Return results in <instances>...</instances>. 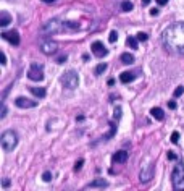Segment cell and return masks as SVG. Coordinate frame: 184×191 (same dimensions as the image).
Returning <instances> with one entry per match:
<instances>
[{
	"instance_id": "37",
	"label": "cell",
	"mask_w": 184,
	"mask_h": 191,
	"mask_svg": "<svg viewBox=\"0 0 184 191\" xmlns=\"http://www.w3.org/2000/svg\"><path fill=\"white\" fill-rule=\"evenodd\" d=\"M157 3H158V5H166L168 0H157Z\"/></svg>"
},
{
	"instance_id": "11",
	"label": "cell",
	"mask_w": 184,
	"mask_h": 191,
	"mask_svg": "<svg viewBox=\"0 0 184 191\" xmlns=\"http://www.w3.org/2000/svg\"><path fill=\"white\" fill-rule=\"evenodd\" d=\"M0 36H2L5 41H8L10 44H13V46H18V44H19V34H18V31H15V29L13 31H8V33H5V31H3Z\"/></svg>"
},
{
	"instance_id": "18",
	"label": "cell",
	"mask_w": 184,
	"mask_h": 191,
	"mask_svg": "<svg viewBox=\"0 0 184 191\" xmlns=\"http://www.w3.org/2000/svg\"><path fill=\"white\" fill-rule=\"evenodd\" d=\"M121 63H125V65H131V63H134V55L131 54H121Z\"/></svg>"
},
{
	"instance_id": "13",
	"label": "cell",
	"mask_w": 184,
	"mask_h": 191,
	"mask_svg": "<svg viewBox=\"0 0 184 191\" xmlns=\"http://www.w3.org/2000/svg\"><path fill=\"white\" fill-rule=\"evenodd\" d=\"M111 160H113L115 164H125V162L128 160V152L126 151H118V152L113 154Z\"/></svg>"
},
{
	"instance_id": "29",
	"label": "cell",
	"mask_w": 184,
	"mask_h": 191,
	"mask_svg": "<svg viewBox=\"0 0 184 191\" xmlns=\"http://www.w3.org/2000/svg\"><path fill=\"white\" fill-rule=\"evenodd\" d=\"M66 58H68V57H66V54L60 55V57L57 58V63H65V62H66Z\"/></svg>"
},
{
	"instance_id": "26",
	"label": "cell",
	"mask_w": 184,
	"mask_h": 191,
	"mask_svg": "<svg viewBox=\"0 0 184 191\" xmlns=\"http://www.w3.org/2000/svg\"><path fill=\"white\" fill-rule=\"evenodd\" d=\"M147 39H149V36H147L145 33H137V41H147Z\"/></svg>"
},
{
	"instance_id": "25",
	"label": "cell",
	"mask_w": 184,
	"mask_h": 191,
	"mask_svg": "<svg viewBox=\"0 0 184 191\" xmlns=\"http://www.w3.org/2000/svg\"><path fill=\"white\" fill-rule=\"evenodd\" d=\"M178 141H179V133H178V131H173V134H171V143H174V144H176Z\"/></svg>"
},
{
	"instance_id": "8",
	"label": "cell",
	"mask_w": 184,
	"mask_h": 191,
	"mask_svg": "<svg viewBox=\"0 0 184 191\" xmlns=\"http://www.w3.org/2000/svg\"><path fill=\"white\" fill-rule=\"evenodd\" d=\"M57 50H58L57 42L45 41V42H42V44H41V52H42V54H45V55H53V54H57Z\"/></svg>"
},
{
	"instance_id": "10",
	"label": "cell",
	"mask_w": 184,
	"mask_h": 191,
	"mask_svg": "<svg viewBox=\"0 0 184 191\" xmlns=\"http://www.w3.org/2000/svg\"><path fill=\"white\" fill-rule=\"evenodd\" d=\"M139 75V70H131V71H123L121 75H119V81L123 83V84H128V83L134 81L136 78H137Z\"/></svg>"
},
{
	"instance_id": "31",
	"label": "cell",
	"mask_w": 184,
	"mask_h": 191,
	"mask_svg": "<svg viewBox=\"0 0 184 191\" xmlns=\"http://www.w3.org/2000/svg\"><path fill=\"white\" fill-rule=\"evenodd\" d=\"M121 117V107H116L115 109V118H119Z\"/></svg>"
},
{
	"instance_id": "4",
	"label": "cell",
	"mask_w": 184,
	"mask_h": 191,
	"mask_svg": "<svg viewBox=\"0 0 184 191\" xmlns=\"http://www.w3.org/2000/svg\"><path fill=\"white\" fill-rule=\"evenodd\" d=\"M60 81H62L63 87H66V89L73 91L78 87L79 84V78H78V73H76L74 70H68L65 73L62 75V78H60Z\"/></svg>"
},
{
	"instance_id": "20",
	"label": "cell",
	"mask_w": 184,
	"mask_h": 191,
	"mask_svg": "<svg viewBox=\"0 0 184 191\" xmlns=\"http://www.w3.org/2000/svg\"><path fill=\"white\" fill-rule=\"evenodd\" d=\"M134 8V5H133V2H129V0H125V2L121 3V10L123 11H131Z\"/></svg>"
},
{
	"instance_id": "17",
	"label": "cell",
	"mask_w": 184,
	"mask_h": 191,
	"mask_svg": "<svg viewBox=\"0 0 184 191\" xmlns=\"http://www.w3.org/2000/svg\"><path fill=\"white\" fill-rule=\"evenodd\" d=\"M10 23H11V16L7 11H2V13H0V26L5 28V26H8Z\"/></svg>"
},
{
	"instance_id": "39",
	"label": "cell",
	"mask_w": 184,
	"mask_h": 191,
	"mask_svg": "<svg viewBox=\"0 0 184 191\" xmlns=\"http://www.w3.org/2000/svg\"><path fill=\"white\" fill-rule=\"evenodd\" d=\"M150 3V0H142V5H149Z\"/></svg>"
},
{
	"instance_id": "35",
	"label": "cell",
	"mask_w": 184,
	"mask_h": 191,
	"mask_svg": "<svg viewBox=\"0 0 184 191\" xmlns=\"http://www.w3.org/2000/svg\"><path fill=\"white\" fill-rule=\"evenodd\" d=\"M2 65H7V55H5V52H2Z\"/></svg>"
},
{
	"instance_id": "19",
	"label": "cell",
	"mask_w": 184,
	"mask_h": 191,
	"mask_svg": "<svg viewBox=\"0 0 184 191\" xmlns=\"http://www.w3.org/2000/svg\"><path fill=\"white\" fill-rule=\"evenodd\" d=\"M126 44L131 47V49H137V37H133V36H129V37L126 39Z\"/></svg>"
},
{
	"instance_id": "12",
	"label": "cell",
	"mask_w": 184,
	"mask_h": 191,
	"mask_svg": "<svg viewBox=\"0 0 184 191\" xmlns=\"http://www.w3.org/2000/svg\"><path fill=\"white\" fill-rule=\"evenodd\" d=\"M152 177H154V165H147L145 169L141 172V175H139V180H141L142 183H147L152 180Z\"/></svg>"
},
{
	"instance_id": "15",
	"label": "cell",
	"mask_w": 184,
	"mask_h": 191,
	"mask_svg": "<svg viewBox=\"0 0 184 191\" xmlns=\"http://www.w3.org/2000/svg\"><path fill=\"white\" fill-rule=\"evenodd\" d=\"M29 91L36 96V97H39V99L45 97V94H47L45 87H39V86H33V87H29Z\"/></svg>"
},
{
	"instance_id": "33",
	"label": "cell",
	"mask_w": 184,
	"mask_h": 191,
	"mask_svg": "<svg viewBox=\"0 0 184 191\" xmlns=\"http://www.w3.org/2000/svg\"><path fill=\"white\" fill-rule=\"evenodd\" d=\"M168 159H170V160H176L178 157H176L174 152H171V151H170V152H168Z\"/></svg>"
},
{
	"instance_id": "2",
	"label": "cell",
	"mask_w": 184,
	"mask_h": 191,
	"mask_svg": "<svg viewBox=\"0 0 184 191\" xmlns=\"http://www.w3.org/2000/svg\"><path fill=\"white\" fill-rule=\"evenodd\" d=\"M0 144H2V149L5 152H11L18 144V134L15 133L13 130H7L2 133L0 136Z\"/></svg>"
},
{
	"instance_id": "24",
	"label": "cell",
	"mask_w": 184,
	"mask_h": 191,
	"mask_svg": "<svg viewBox=\"0 0 184 191\" xmlns=\"http://www.w3.org/2000/svg\"><path fill=\"white\" fill-rule=\"evenodd\" d=\"M42 180H44V181H50V180H52V173L49 172V170L42 173Z\"/></svg>"
},
{
	"instance_id": "38",
	"label": "cell",
	"mask_w": 184,
	"mask_h": 191,
	"mask_svg": "<svg viewBox=\"0 0 184 191\" xmlns=\"http://www.w3.org/2000/svg\"><path fill=\"white\" fill-rule=\"evenodd\" d=\"M113 84H115V79H113V78L108 79V86H113Z\"/></svg>"
},
{
	"instance_id": "5",
	"label": "cell",
	"mask_w": 184,
	"mask_h": 191,
	"mask_svg": "<svg viewBox=\"0 0 184 191\" xmlns=\"http://www.w3.org/2000/svg\"><path fill=\"white\" fill-rule=\"evenodd\" d=\"M27 78L31 81H42L44 79V65L42 63H31L27 70Z\"/></svg>"
},
{
	"instance_id": "1",
	"label": "cell",
	"mask_w": 184,
	"mask_h": 191,
	"mask_svg": "<svg viewBox=\"0 0 184 191\" xmlns=\"http://www.w3.org/2000/svg\"><path fill=\"white\" fill-rule=\"evenodd\" d=\"M162 44L168 54L184 55V23H174L162 36Z\"/></svg>"
},
{
	"instance_id": "28",
	"label": "cell",
	"mask_w": 184,
	"mask_h": 191,
	"mask_svg": "<svg viewBox=\"0 0 184 191\" xmlns=\"http://www.w3.org/2000/svg\"><path fill=\"white\" fill-rule=\"evenodd\" d=\"M82 164H84V160H82V159H79V160H78V162H76V164H74V170H76V172H78V170H81Z\"/></svg>"
},
{
	"instance_id": "21",
	"label": "cell",
	"mask_w": 184,
	"mask_h": 191,
	"mask_svg": "<svg viewBox=\"0 0 184 191\" xmlns=\"http://www.w3.org/2000/svg\"><path fill=\"white\" fill-rule=\"evenodd\" d=\"M107 66H108V65H107V63H99V65H97V66H95V70H94V73H95V75H102V73H103V71H105V70H107Z\"/></svg>"
},
{
	"instance_id": "23",
	"label": "cell",
	"mask_w": 184,
	"mask_h": 191,
	"mask_svg": "<svg viewBox=\"0 0 184 191\" xmlns=\"http://www.w3.org/2000/svg\"><path fill=\"white\" fill-rule=\"evenodd\" d=\"M183 93H184V86H178V87L174 89L173 96H174V97H179V96H183Z\"/></svg>"
},
{
	"instance_id": "36",
	"label": "cell",
	"mask_w": 184,
	"mask_h": 191,
	"mask_svg": "<svg viewBox=\"0 0 184 191\" xmlns=\"http://www.w3.org/2000/svg\"><path fill=\"white\" fill-rule=\"evenodd\" d=\"M150 15H152V16H157V15H158V10H157V8H152V10H150Z\"/></svg>"
},
{
	"instance_id": "16",
	"label": "cell",
	"mask_w": 184,
	"mask_h": 191,
	"mask_svg": "<svg viewBox=\"0 0 184 191\" xmlns=\"http://www.w3.org/2000/svg\"><path fill=\"white\" fill-rule=\"evenodd\" d=\"M150 113H152V117H154L155 120H158V122H162L163 118H165V113H163V110L160 109V107H154V109L150 110Z\"/></svg>"
},
{
	"instance_id": "32",
	"label": "cell",
	"mask_w": 184,
	"mask_h": 191,
	"mask_svg": "<svg viewBox=\"0 0 184 191\" xmlns=\"http://www.w3.org/2000/svg\"><path fill=\"white\" fill-rule=\"evenodd\" d=\"M168 107H170V109H171V110H174V109H176V107H178V104H176V102H174V101H170V102H168Z\"/></svg>"
},
{
	"instance_id": "6",
	"label": "cell",
	"mask_w": 184,
	"mask_h": 191,
	"mask_svg": "<svg viewBox=\"0 0 184 191\" xmlns=\"http://www.w3.org/2000/svg\"><path fill=\"white\" fill-rule=\"evenodd\" d=\"M171 181H173L174 188H178V186H181L184 183V165L183 164L174 165L173 173H171Z\"/></svg>"
},
{
	"instance_id": "7",
	"label": "cell",
	"mask_w": 184,
	"mask_h": 191,
	"mask_svg": "<svg viewBox=\"0 0 184 191\" xmlns=\"http://www.w3.org/2000/svg\"><path fill=\"white\" fill-rule=\"evenodd\" d=\"M15 105L19 107V109H34V107H37V101H31L27 97L19 96V97L15 99Z\"/></svg>"
},
{
	"instance_id": "9",
	"label": "cell",
	"mask_w": 184,
	"mask_h": 191,
	"mask_svg": "<svg viewBox=\"0 0 184 191\" xmlns=\"http://www.w3.org/2000/svg\"><path fill=\"white\" fill-rule=\"evenodd\" d=\"M91 49H92V54L95 55V57H99V58H102V57H105L107 54H108V50L105 49V46H103L102 42H99V41H95V42H92V46H91Z\"/></svg>"
},
{
	"instance_id": "14",
	"label": "cell",
	"mask_w": 184,
	"mask_h": 191,
	"mask_svg": "<svg viewBox=\"0 0 184 191\" xmlns=\"http://www.w3.org/2000/svg\"><path fill=\"white\" fill-rule=\"evenodd\" d=\"M105 186H108V181L103 180V178H95L94 181H91L89 185H87V188H105Z\"/></svg>"
},
{
	"instance_id": "30",
	"label": "cell",
	"mask_w": 184,
	"mask_h": 191,
	"mask_svg": "<svg viewBox=\"0 0 184 191\" xmlns=\"http://www.w3.org/2000/svg\"><path fill=\"white\" fill-rule=\"evenodd\" d=\"M7 117V105L3 104L2 105V113H0V118H5Z\"/></svg>"
},
{
	"instance_id": "22",
	"label": "cell",
	"mask_w": 184,
	"mask_h": 191,
	"mask_svg": "<svg viewBox=\"0 0 184 191\" xmlns=\"http://www.w3.org/2000/svg\"><path fill=\"white\" fill-rule=\"evenodd\" d=\"M108 41H110L111 44L118 41V33H116V31H111V33H110V36H108Z\"/></svg>"
},
{
	"instance_id": "3",
	"label": "cell",
	"mask_w": 184,
	"mask_h": 191,
	"mask_svg": "<svg viewBox=\"0 0 184 191\" xmlns=\"http://www.w3.org/2000/svg\"><path fill=\"white\" fill-rule=\"evenodd\" d=\"M65 29H66L65 23H62L57 18H52L39 28V33L41 34H57V33H62V31H65Z\"/></svg>"
},
{
	"instance_id": "34",
	"label": "cell",
	"mask_w": 184,
	"mask_h": 191,
	"mask_svg": "<svg viewBox=\"0 0 184 191\" xmlns=\"http://www.w3.org/2000/svg\"><path fill=\"white\" fill-rule=\"evenodd\" d=\"M2 185H3V188H8V186H10V180H8V178H3Z\"/></svg>"
},
{
	"instance_id": "40",
	"label": "cell",
	"mask_w": 184,
	"mask_h": 191,
	"mask_svg": "<svg viewBox=\"0 0 184 191\" xmlns=\"http://www.w3.org/2000/svg\"><path fill=\"white\" fill-rule=\"evenodd\" d=\"M44 3H50V2H57V0H42Z\"/></svg>"
},
{
	"instance_id": "27",
	"label": "cell",
	"mask_w": 184,
	"mask_h": 191,
	"mask_svg": "<svg viewBox=\"0 0 184 191\" xmlns=\"http://www.w3.org/2000/svg\"><path fill=\"white\" fill-rule=\"evenodd\" d=\"M65 25H66V28H70V29H76V28H78V23H74V21H66Z\"/></svg>"
}]
</instances>
